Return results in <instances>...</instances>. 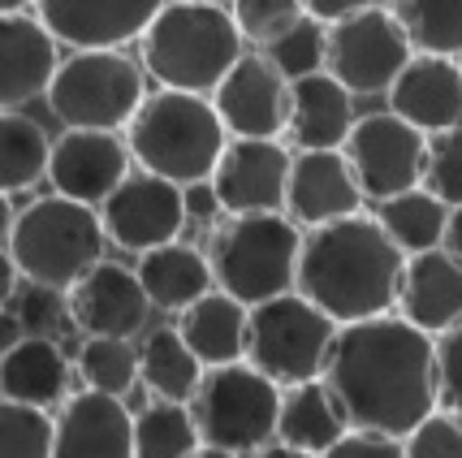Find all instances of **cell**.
Returning a JSON list of instances; mask_svg holds the SVG:
<instances>
[{"label":"cell","instance_id":"6da1fadb","mask_svg":"<svg viewBox=\"0 0 462 458\" xmlns=\"http://www.w3.org/2000/svg\"><path fill=\"white\" fill-rule=\"evenodd\" d=\"M324 380L355 428L411 437L441 407V351L402 312L350 320L337 333Z\"/></svg>","mask_w":462,"mask_h":458},{"label":"cell","instance_id":"7a4b0ae2","mask_svg":"<svg viewBox=\"0 0 462 458\" xmlns=\"http://www.w3.org/2000/svg\"><path fill=\"white\" fill-rule=\"evenodd\" d=\"M406 251L389 238L376 217H355L307 229L299 264V290L320 303L337 324L384 316L398 307L406 277Z\"/></svg>","mask_w":462,"mask_h":458},{"label":"cell","instance_id":"3957f363","mask_svg":"<svg viewBox=\"0 0 462 458\" xmlns=\"http://www.w3.org/2000/svg\"><path fill=\"white\" fill-rule=\"evenodd\" d=\"M242 48L246 40L234 22V9L169 0L143 35V70L169 91L208 96L246 57Z\"/></svg>","mask_w":462,"mask_h":458},{"label":"cell","instance_id":"277c9868","mask_svg":"<svg viewBox=\"0 0 462 458\" xmlns=\"http://www.w3.org/2000/svg\"><path fill=\"white\" fill-rule=\"evenodd\" d=\"M125 143L139 160V169L190 186V182H208L217 173L225 147H229V130L208 96L161 87L143 100L134 121L125 126Z\"/></svg>","mask_w":462,"mask_h":458},{"label":"cell","instance_id":"5b68a950","mask_svg":"<svg viewBox=\"0 0 462 458\" xmlns=\"http://www.w3.org/2000/svg\"><path fill=\"white\" fill-rule=\"evenodd\" d=\"M302 234L290 212H229L212 225L208 259L217 290L242 299L246 307L299 290Z\"/></svg>","mask_w":462,"mask_h":458},{"label":"cell","instance_id":"8992f818","mask_svg":"<svg viewBox=\"0 0 462 458\" xmlns=\"http://www.w3.org/2000/svg\"><path fill=\"white\" fill-rule=\"evenodd\" d=\"M104 217L91 203H79L69 195H43L26 203L5 238V256L18 264L26 281L74 290L96 264L104 259Z\"/></svg>","mask_w":462,"mask_h":458},{"label":"cell","instance_id":"52a82bcc","mask_svg":"<svg viewBox=\"0 0 462 458\" xmlns=\"http://www.w3.org/2000/svg\"><path fill=\"white\" fill-rule=\"evenodd\" d=\"M337 333L342 324L320 303H311L302 290H290L251 307L246 363H255L277 385H302L328 372Z\"/></svg>","mask_w":462,"mask_h":458},{"label":"cell","instance_id":"ba28073f","mask_svg":"<svg viewBox=\"0 0 462 458\" xmlns=\"http://www.w3.org/2000/svg\"><path fill=\"white\" fill-rule=\"evenodd\" d=\"M147 70H139L121 48H82L60 61L48 108L65 130H121L147 100Z\"/></svg>","mask_w":462,"mask_h":458},{"label":"cell","instance_id":"9c48e42d","mask_svg":"<svg viewBox=\"0 0 462 458\" xmlns=\"http://www.w3.org/2000/svg\"><path fill=\"white\" fill-rule=\"evenodd\" d=\"M282 394L285 385L263 377L255 363L238 359V363H225V368H208L203 389L195 394L190 411L199 419L208 445H221L234 454H260L263 445L277 441Z\"/></svg>","mask_w":462,"mask_h":458},{"label":"cell","instance_id":"30bf717a","mask_svg":"<svg viewBox=\"0 0 462 458\" xmlns=\"http://www.w3.org/2000/svg\"><path fill=\"white\" fill-rule=\"evenodd\" d=\"M411 61H415V43L393 9L372 5V9H359L328 26V65L324 70L333 79H342L355 96L389 91Z\"/></svg>","mask_w":462,"mask_h":458},{"label":"cell","instance_id":"8fae6325","mask_svg":"<svg viewBox=\"0 0 462 458\" xmlns=\"http://www.w3.org/2000/svg\"><path fill=\"white\" fill-rule=\"evenodd\" d=\"M428 139L432 135H423L420 126H411L389 108V113H367V117L355 121L342 152L355 169V178H359L363 195L381 203L423 182Z\"/></svg>","mask_w":462,"mask_h":458},{"label":"cell","instance_id":"7c38bea8","mask_svg":"<svg viewBox=\"0 0 462 458\" xmlns=\"http://www.w3.org/2000/svg\"><path fill=\"white\" fill-rule=\"evenodd\" d=\"M104 229H108V242H117L121 251H152V247H164V242H178V234L186 229V186L161 178V173H130L117 191L100 203Z\"/></svg>","mask_w":462,"mask_h":458},{"label":"cell","instance_id":"4fadbf2b","mask_svg":"<svg viewBox=\"0 0 462 458\" xmlns=\"http://www.w3.org/2000/svg\"><path fill=\"white\" fill-rule=\"evenodd\" d=\"M212 104L221 113L229 139H285L294 79H285L282 65L268 52H246L212 91Z\"/></svg>","mask_w":462,"mask_h":458},{"label":"cell","instance_id":"5bb4252c","mask_svg":"<svg viewBox=\"0 0 462 458\" xmlns=\"http://www.w3.org/2000/svg\"><path fill=\"white\" fill-rule=\"evenodd\" d=\"M294 147L282 139H234L225 147L212 186L225 212H285Z\"/></svg>","mask_w":462,"mask_h":458},{"label":"cell","instance_id":"9a60e30c","mask_svg":"<svg viewBox=\"0 0 462 458\" xmlns=\"http://www.w3.org/2000/svg\"><path fill=\"white\" fill-rule=\"evenodd\" d=\"M130 160H134V152L117 130H65L52 147L48 182L57 195L100 208L130 178Z\"/></svg>","mask_w":462,"mask_h":458},{"label":"cell","instance_id":"2e32d148","mask_svg":"<svg viewBox=\"0 0 462 458\" xmlns=\"http://www.w3.org/2000/svg\"><path fill=\"white\" fill-rule=\"evenodd\" d=\"M164 5L169 0H35V14L52 26L60 43L82 52V48H125L130 40H143Z\"/></svg>","mask_w":462,"mask_h":458},{"label":"cell","instance_id":"e0dca14e","mask_svg":"<svg viewBox=\"0 0 462 458\" xmlns=\"http://www.w3.org/2000/svg\"><path fill=\"white\" fill-rule=\"evenodd\" d=\"M57 35L40 14H5L0 18V108L22 113L31 100L52 91L60 70Z\"/></svg>","mask_w":462,"mask_h":458},{"label":"cell","instance_id":"ac0fdd59","mask_svg":"<svg viewBox=\"0 0 462 458\" xmlns=\"http://www.w3.org/2000/svg\"><path fill=\"white\" fill-rule=\"evenodd\" d=\"M69 312H74V329H82L87 338H134L152 316V299L143 290L139 268L100 259L69 290Z\"/></svg>","mask_w":462,"mask_h":458},{"label":"cell","instance_id":"d6986e66","mask_svg":"<svg viewBox=\"0 0 462 458\" xmlns=\"http://www.w3.org/2000/svg\"><path fill=\"white\" fill-rule=\"evenodd\" d=\"M363 195L359 178L350 169L342 147H316V152H294V169H290V195H285V212L307 225L320 229L333 220H346L359 212Z\"/></svg>","mask_w":462,"mask_h":458},{"label":"cell","instance_id":"ffe728a7","mask_svg":"<svg viewBox=\"0 0 462 458\" xmlns=\"http://www.w3.org/2000/svg\"><path fill=\"white\" fill-rule=\"evenodd\" d=\"M52 458H139L134 416L125 402L100 389H82L60 402Z\"/></svg>","mask_w":462,"mask_h":458},{"label":"cell","instance_id":"44dd1931","mask_svg":"<svg viewBox=\"0 0 462 458\" xmlns=\"http://www.w3.org/2000/svg\"><path fill=\"white\" fill-rule=\"evenodd\" d=\"M389 108L420 126L423 135L458 130L462 121V65L454 57L415 52L398 82L389 87Z\"/></svg>","mask_w":462,"mask_h":458},{"label":"cell","instance_id":"7402d4cb","mask_svg":"<svg viewBox=\"0 0 462 458\" xmlns=\"http://www.w3.org/2000/svg\"><path fill=\"white\" fill-rule=\"evenodd\" d=\"M398 312L432 338H445L454 324H462V259L445 247L406 259Z\"/></svg>","mask_w":462,"mask_h":458},{"label":"cell","instance_id":"603a6c76","mask_svg":"<svg viewBox=\"0 0 462 458\" xmlns=\"http://www.w3.org/2000/svg\"><path fill=\"white\" fill-rule=\"evenodd\" d=\"M355 91L328 70L294 79V104H290V130L285 143L294 152H316V147H346L355 130Z\"/></svg>","mask_w":462,"mask_h":458},{"label":"cell","instance_id":"cb8c5ba5","mask_svg":"<svg viewBox=\"0 0 462 458\" xmlns=\"http://www.w3.org/2000/svg\"><path fill=\"white\" fill-rule=\"evenodd\" d=\"M0 398L43 407V411L69 398V359L57 346V338H22L5 346Z\"/></svg>","mask_w":462,"mask_h":458},{"label":"cell","instance_id":"d4e9b609","mask_svg":"<svg viewBox=\"0 0 462 458\" xmlns=\"http://www.w3.org/2000/svg\"><path fill=\"white\" fill-rule=\"evenodd\" d=\"M350 428H355V424L346 416L342 398L333 394V385L324 377L302 380V385H285L277 441L299 445L307 454H328Z\"/></svg>","mask_w":462,"mask_h":458},{"label":"cell","instance_id":"484cf974","mask_svg":"<svg viewBox=\"0 0 462 458\" xmlns=\"http://www.w3.org/2000/svg\"><path fill=\"white\" fill-rule=\"evenodd\" d=\"M181 338L208 368H225L246 359V333H251V307L225 290H208L199 303L178 312Z\"/></svg>","mask_w":462,"mask_h":458},{"label":"cell","instance_id":"4316f807","mask_svg":"<svg viewBox=\"0 0 462 458\" xmlns=\"http://www.w3.org/2000/svg\"><path fill=\"white\" fill-rule=\"evenodd\" d=\"M139 281L152 307L186 312L190 303H199L217 285V273H212L208 251L186 247V242H164V247H152L139 256Z\"/></svg>","mask_w":462,"mask_h":458},{"label":"cell","instance_id":"83f0119b","mask_svg":"<svg viewBox=\"0 0 462 458\" xmlns=\"http://www.w3.org/2000/svg\"><path fill=\"white\" fill-rule=\"evenodd\" d=\"M139 372H143V385L152 389V398L186 402L190 407L195 394L203 389L208 363L190 351V341L181 338V329H156L139 346Z\"/></svg>","mask_w":462,"mask_h":458},{"label":"cell","instance_id":"f1b7e54d","mask_svg":"<svg viewBox=\"0 0 462 458\" xmlns=\"http://www.w3.org/2000/svg\"><path fill=\"white\" fill-rule=\"evenodd\" d=\"M449 203L437 200L428 186H411L393 200L376 203V220L389 229V238L402 247L406 256H420L432 247H445V229H449Z\"/></svg>","mask_w":462,"mask_h":458},{"label":"cell","instance_id":"f546056e","mask_svg":"<svg viewBox=\"0 0 462 458\" xmlns=\"http://www.w3.org/2000/svg\"><path fill=\"white\" fill-rule=\"evenodd\" d=\"M52 147L57 143L43 135V126L26 113H5L0 117V191L18 195L26 186L48 178L52 169Z\"/></svg>","mask_w":462,"mask_h":458},{"label":"cell","instance_id":"4dcf8cb0","mask_svg":"<svg viewBox=\"0 0 462 458\" xmlns=\"http://www.w3.org/2000/svg\"><path fill=\"white\" fill-rule=\"evenodd\" d=\"M139 458H190L203 445V428L186 402H152L134 419Z\"/></svg>","mask_w":462,"mask_h":458},{"label":"cell","instance_id":"1f68e13d","mask_svg":"<svg viewBox=\"0 0 462 458\" xmlns=\"http://www.w3.org/2000/svg\"><path fill=\"white\" fill-rule=\"evenodd\" d=\"M415 52L462 57V0H393Z\"/></svg>","mask_w":462,"mask_h":458},{"label":"cell","instance_id":"d6a6232c","mask_svg":"<svg viewBox=\"0 0 462 458\" xmlns=\"http://www.w3.org/2000/svg\"><path fill=\"white\" fill-rule=\"evenodd\" d=\"M79 377L87 380V389L125 398L134 380H143L139 351L130 346V338H87L79 351Z\"/></svg>","mask_w":462,"mask_h":458},{"label":"cell","instance_id":"836d02e7","mask_svg":"<svg viewBox=\"0 0 462 458\" xmlns=\"http://www.w3.org/2000/svg\"><path fill=\"white\" fill-rule=\"evenodd\" d=\"M9 316L18 320L22 338H57L60 329L74 324L69 290L40 285V281L22 277V285H14V294H9Z\"/></svg>","mask_w":462,"mask_h":458},{"label":"cell","instance_id":"e575fe53","mask_svg":"<svg viewBox=\"0 0 462 458\" xmlns=\"http://www.w3.org/2000/svg\"><path fill=\"white\" fill-rule=\"evenodd\" d=\"M57 450V419L43 407L5 402L0 407V458H52Z\"/></svg>","mask_w":462,"mask_h":458},{"label":"cell","instance_id":"d590c367","mask_svg":"<svg viewBox=\"0 0 462 458\" xmlns=\"http://www.w3.org/2000/svg\"><path fill=\"white\" fill-rule=\"evenodd\" d=\"M229 9H234L242 40L251 48H260V52H268L277 40H285L302 18H311L302 0H234Z\"/></svg>","mask_w":462,"mask_h":458},{"label":"cell","instance_id":"8d00e7d4","mask_svg":"<svg viewBox=\"0 0 462 458\" xmlns=\"http://www.w3.org/2000/svg\"><path fill=\"white\" fill-rule=\"evenodd\" d=\"M268 57L282 65L285 79H302V74L324 70V65H328V22L302 18L285 40H277L268 48Z\"/></svg>","mask_w":462,"mask_h":458},{"label":"cell","instance_id":"74e56055","mask_svg":"<svg viewBox=\"0 0 462 458\" xmlns=\"http://www.w3.org/2000/svg\"><path fill=\"white\" fill-rule=\"evenodd\" d=\"M423 186L445 200L449 208L462 203V130H445L428 139V169H423Z\"/></svg>","mask_w":462,"mask_h":458},{"label":"cell","instance_id":"f35d334b","mask_svg":"<svg viewBox=\"0 0 462 458\" xmlns=\"http://www.w3.org/2000/svg\"><path fill=\"white\" fill-rule=\"evenodd\" d=\"M406 458H462V416L437 407L420 428L406 437Z\"/></svg>","mask_w":462,"mask_h":458},{"label":"cell","instance_id":"ab89813d","mask_svg":"<svg viewBox=\"0 0 462 458\" xmlns=\"http://www.w3.org/2000/svg\"><path fill=\"white\" fill-rule=\"evenodd\" d=\"M320 458H406V437H389V433H372V428H350Z\"/></svg>","mask_w":462,"mask_h":458},{"label":"cell","instance_id":"60d3db41","mask_svg":"<svg viewBox=\"0 0 462 458\" xmlns=\"http://www.w3.org/2000/svg\"><path fill=\"white\" fill-rule=\"evenodd\" d=\"M437 351H441V407L462 416V324L437 338Z\"/></svg>","mask_w":462,"mask_h":458},{"label":"cell","instance_id":"b9f144b4","mask_svg":"<svg viewBox=\"0 0 462 458\" xmlns=\"http://www.w3.org/2000/svg\"><path fill=\"white\" fill-rule=\"evenodd\" d=\"M186 212H190L195 220H203V225H217L221 217H229L221 195H217V186H212V178L190 182V186H186Z\"/></svg>","mask_w":462,"mask_h":458},{"label":"cell","instance_id":"7bdbcfd3","mask_svg":"<svg viewBox=\"0 0 462 458\" xmlns=\"http://www.w3.org/2000/svg\"><path fill=\"white\" fill-rule=\"evenodd\" d=\"M307 5V14L311 18H320V22H342V18H350V14H359V9H372L376 0H302Z\"/></svg>","mask_w":462,"mask_h":458},{"label":"cell","instance_id":"ee69618b","mask_svg":"<svg viewBox=\"0 0 462 458\" xmlns=\"http://www.w3.org/2000/svg\"><path fill=\"white\" fill-rule=\"evenodd\" d=\"M445 251L462 259V203L449 212V229H445Z\"/></svg>","mask_w":462,"mask_h":458},{"label":"cell","instance_id":"f6af8a7d","mask_svg":"<svg viewBox=\"0 0 462 458\" xmlns=\"http://www.w3.org/2000/svg\"><path fill=\"white\" fill-rule=\"evenodd\" d=\"M255 458H320V454H307L299 445H285V441H273V445H263Z\"/></svg>","mask_w":462,"mask_h":458},{"label":"cell","instance_id":"bcb514c9","mask_svg":"<svg viewBox=\"0 0 462 458\" xmlns=\"http://www.w3.org/2000/svg\"><path fill=\"white\" fill-rule=\"evenodd\" d=\"M190 458H242V454H234V450H221V445H208V441H203V445Z\"/></svg>","mask_w":462,"mask_h":458},{"label":"cell","instance_id":"7dc6e473","mask_svg":"<svg viewBox=\"0 0 462 458\" xmlns=\"http://www.w3.org/2000/svg\"><path fill=\"white\" fill-rule=\"evenodd\" d=\"M26 5H35V0H0V14H26Z\"/></svg>","mask_w":462,"mask_h":458},{"label":"cell","instance_id":"c3c4849f","mask_svg":"<svg viewBox=\"0 0 462 458\" xmlns=\"http://www.w3.org/2000/svg\"><path fill=\"white\" fill-rule=\"evenodd\" d=\"M195 5H234V0H195Z\"/></svg>","mask_w":462,"mask_h":458},{"label":"cell","instance_id":"681fc988","mask_svg":"<svg viewBox=\"0 0 462 458\" xmlns=\"http://www.w3.org/2000/svg\"><path fill=\"white\" fill-rule=\"evenodd\" d=\"M458 65H462V57H458Z\"/></svg>","mask_w":462,"mask_h":458}]
</instances>
